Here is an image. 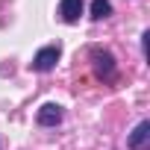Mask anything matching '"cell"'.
Here are the masks:
<instances>
[{
  "mask_svg": "<svg viewBox=\"0 0 150 150\" xmlns=\"http://www.w3.org/2000/svg\"><path fill=\"white\" fill-rule=\"evenodd\" d=\"M59 44H47V47H41L38 53H35V59H33V71H38V74H47V71H53L56 68V62H59Z\"/></svg>",
  "mask_w": 150,
  "mask_h": 150,
  "instance_id": "obj_1",
  "label": "cell"
},
{
  "mask_svg": "<svg viewBox=\"0 0 150 150\" xmlns=\"http://www.w3.org/2000/svg\"><path fill=\"white\" fill-rule=\"evenodd\" d=\"M94 68H97V77L100 80H115V59H112V53H106V50H94Z\"/></svg>",
  "mask_w": 150,
  "mask_h": 150,
  "instance_id": "obj_2",
  "label": "cell"
},
{
  "mask_svg": "<svg viewBox=\"0 0 150 150\" xmlns=\"http://www.w3.org/2000/svg\"><path fill=\"white\" fill-rule=\"evenodd\" d=\"M127 144H129V150H147V147H150V121H141V124L129 132Z\"/></svg>",
  "mask_w": 150,
  "mask_h": 150,
  "instance_id": "obj_3",
  "label": "cell"
},
{
  "mask_svg": "<svg viewBox=\"0 0 150 150\" xmlns=\"http://www.w3.org/2000/svg\"><path fill=\"white\" fill-rule=\"evenodd\" d=\"M35 121H38L41 127H56V124L62 121V106H59V103H44V106L38 109Z\"/></svg>",
  "mask_w": 150,
  "mask_h": 150,
  "instance_id": "obj_4",
  "label": "cell"
},
{
  "mask_svg": "<svg viewBox=\"0 0 150 150\" xmlns=\"http://www.w3.org/2000/svg\"><path fill=\"white\" fill-rule=\"evenodd\" d=\"M59 15L65 24H77L83 15V0H62L59 3Z\"/></svg>",
  "mask_w": 150,
  "mask_h": 150,
  "instance_id": "obj_5",
  "label": "cell"
},
{
  "mask_svg": "<svg viewBox=\"0 0 150 150\" xmlns=\"http://www.w3.org/2000/svg\"><path fill=\"white\" fill-rule=\"evenodd\" d=\"M112 15V3L109 0H91V18L94 21H103Z\"/></svg>",
  "mask_w": 150,
  "mask_h": 150,
  "instance_id": "obj_6",
  "label": "cell"
}]
</instances>
